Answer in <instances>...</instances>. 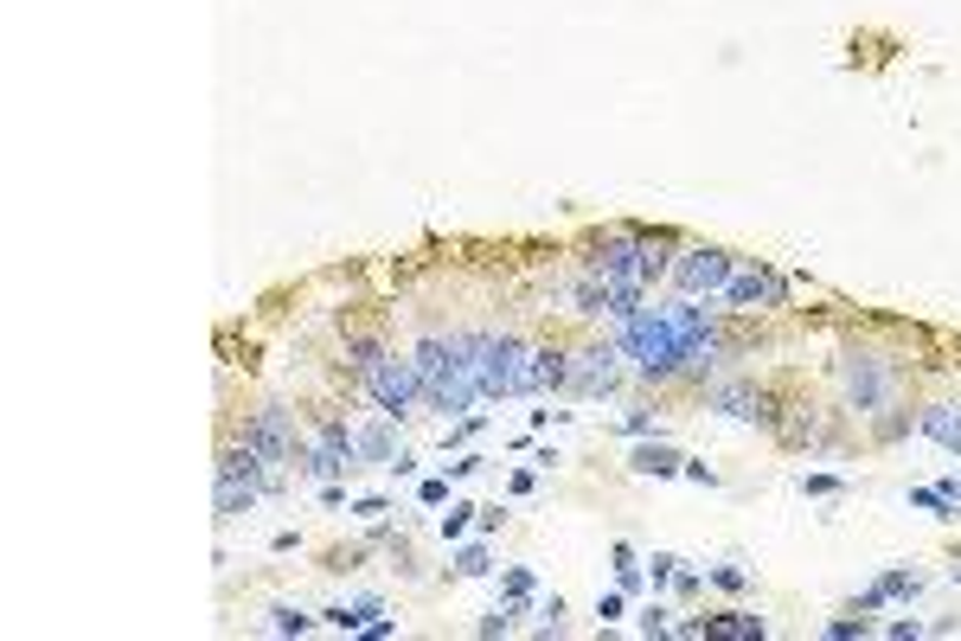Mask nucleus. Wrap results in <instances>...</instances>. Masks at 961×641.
<instances>
[{
	"label": "nucleus",
	"instance_id": "nucleus-25",
	"mask_svg": "<svg viewBox=\"0 0 961 641\" xmlns=\"http://www.w3.org/2000/svg\"><path fill=\"white\" fill-rule=\"evenodd\" d=\"M270 629H276V636H308V629H315V616H302L295 603H270Z\"/></svg>",
	"mask_w": 961,
	"mask_h": 641
},
{
	"label": "nucleus",
	"instance_id": "nucleus-36",
	"mask_svg": "<svg viewBox=\"0 0 961 641\" xmlns=\"http://www.w3.org/2000/svg\"><path fill=\"white\" fill-rule=\"evenodd\" d=\"M622 430H628V436H654V418H648V411H628Z\"/></svg>",
	"mask_w": 961,
	"mask_h": 641
},
{
	"label": "nucleus",
	"instance_id": "nucleus-3",
	"mask_svg": "<svg viewBox=\"0 0 961 641\" xmlns=\"http://www.w3.org/2000/svg\"><path fill=\"white\" fill-rule=\"evenodd\" d=\"M469 359H475L480 398H526V359H533V347L520 334H469Z\"/></svg>",
	"mask_w": 961,
	"mask_h": 641
},
{
	"label": "nucleus",
	"instance_id": "nucleus-13",
	"mask_svg": "<svg viewBox=\"0 0 961 641\" xmlns=\"http://www.w3.org/2000/svg\"><path fill=\"white\" fill-rule=\"evenodd\" d=\"M910 597H923V577L917 571H885L879 584L859 590V610H885V603H910Z\"/></svg>",
	"mask_w": 961,
	"mask_h": 641
},
{
	"label": "nucleus",
	"instance_id": "nucleus-21",
	"mask_svg": "<svg viewBox=\"0 0 961 641\" xmlns=\"http://www.w3.org/2000/svg\"><path fill=\"white\" fill-rule=\"evenodd\" d=\"M359 456H366V462H385V469H392V456H398L392 418H385V424H372V430H359Z\"/></svg>",
	"mask_w": 961,
	"mask_h": 641
},
{
	"label": "nucleus",
	"instance_id": "nucleus-39",
	"mask_svg": "<svg viewBox=\"0 0 961 641\" xmlns=\"http://www.w3.org/2000/svg\"><path fill=\"white\" fill-rule=\"evenodd\" d=\"M680 475H687V482H705V488H718V475H712V469H705V462H687V469H680Z\"/></svg>",
	"mask_w": 961,
	"mask_h": 641
},
{
	"label": "nucleus",
	"instance_id": "nucleus-30",
	"mask_svg": "<svg viewBox=\"0 0 961 641\" xmlns=\"http://www.w3.org/2000/svg\"><path fill=\"white\" fill-rule=\"evenodd\" d=\"M866 636H872V623H866V616H859V623H853V616L827 623V641H866Z\"/></svg>",
	"mask_w": 961,
	"mask_h": 641
},
{
	"label": "nucleus",
	"instance_id": "nucleus-32",
	"mask_svg": "<svg viewBox=\"0 0 961 641\" xmlns=\"http://www.w3.org/2000/svg\"><path fill=\"white\" fill-rule=\"evenodd\" d=\"M667 616H674V610H661V603H648V610H641V636H667Z\"/></svg>",
	"mask_w": 961,
	"mask_h": 641
},
{
	"label": "nucleus",
	"instance_id": "nucleus-37",
	"mask_svg": "<svg viewBox=\"0 0 961 641\" xmlns=\"http://www.w3.org/2000/svg\"><path fill=\"white\" fill-rule=\"evenodd\" d=\"M885 636H892V641H917V636H923V623H910V616H904V623H892Z\"/></svg>",
	"mask_w": 961,
	"mask_h": 641
},
{
	"label": "nucleus",
	"instance_id": "nucleus-14",
	"mask_svg": "<svg viewBox=\"0 0 961 641\" xmlns=\"http://www.w3.org/2000/svg\"><path fill=\"white\" fill-rule=\"evenodd\" d=\"M564 385H571V354L533 347V359H526V392H564Z\"/></svg>",
	"mask_w": 961,
	"mask_h": 641
},
{
	"label": "nucleus",
	"instance_id": "nucleus-6",
	"mask_svg": "<svg viewBox=\"0 0 961 641\" xmlns=\"http://www.w3.org/2000/svg\"><path fill=\"white\" fill-rule=\"evenodd\" d=\"M731 277H738V264L725 251H680L674 257V289L680 295H725Z\"/></svg>",
	"mask_w": 961,
	"mask_h": 641
},
{
	"label": "nucleus",
	"instance_id": "nucleus-24",
	"mask_svg": "<svg viewBox=\"0 0 961 641\" xmlns=\"http://www.w3.org/2000/svg\"><path fill=\"white\" fill-rule=\"evenodd\" d=\"M513 616H526V603H513V597H507V603H500V610H487V616H480L475 623V636H507V629H513Z\"/></svg>",
	"mask_w": 961,
	"mask_h": 641
},
{
	"label": "nucleus",
	"instance_id": "nucleus-38",
	"mask_svg": "<svg viewBox=\"0 0 961 641\" xmlns=\"http://www.w3.org/2000/svg\"><path fill=\"white\" fill-rule=\"evenodd\" d=\"M475 469H480V456H462V462H449V482H469Z\"/></svg>",
	"mask_w": 961,
	"mask_h": 641
},
{
	"label": "nucleus",
	"instance_id": "nucleus-19",
	"mask_svg": "<svg viewBox=\"0 0 961 641\" xmlns=\"http://www.w3.org/2000/svg\"><path fill=\"white\" fill-rule=\"evenodd\" d=\"M571 308H577V315H610V283L590 270L584 283H571Z\"/></svg>",
	"mask_w": 961,
	"mask_h": 641
},
{
	"label": "nucleus",
	"instance_id": "nucleus-17",
	"mask_svg": "<svg viewBox=\"0 0 961 641\" xmlns=\"http://www.w3.org/2000/svg\"><path fill=\"white\" fill-rule=\"evenodd\" d=\"M917 430H923L930 443H943L949 456H961V405H930V411H917Z\"/></svg>",
	"mask_w": 961,
	"mask_h": 641
},
{
	"label": "nucleus",
	"instance_id": "nucleus-23",
	"mask_svg": "<svg viewBox=\"0 0 961 641\" xmlns=\"http://www.w3.org/2000/svg\"><path fill=\"white\" fill-rule=\"evenodd\" d=\"M469 526H480V507H475V500H456V507H449V513H443V539H449V546H456V539H462V533H469Z\"/></svg>",
	"mask_w": 961,
	"mask_h": 641
},
{
	"label": "nucleus",
	"instance_id": "nucleus-22",
	"mask_svg": "<svg viewBox=\"0 0 961 641\" xmlns=\"http://www.w3.org/2000/svg\"><path fill=\"white\" fill-rule=\"evenodd\" d=\"M910 507H923V513H936V520H956L961 500L949 488H910Z\"/></svg>",
	"mask_w": 961,
	"mask_h": 641
},
{
	"label": "nucleus",
	"instance_id": "nucleus-20",
	"mask_svg": "<svg viewBox=\"0 0 961 641\" xmlns=\"http://www.w3.org/2000/svg\"><path fill=\"white\" fill-rule=\"evenodd\" d=\"M379 359H385V347H379L372 334H353V341H346V372H353L359 385L372 379V366H379Z\"/></svg>",
	"mask_w": 961,
	"mask_h": 641
},
{
	"label": "nucleus",
	"instance_id": "nucleus-8",
	"mask_svg": "<svg viewBox=\"0 0 961 641\" xmlns=\"http://www.w3.org/2000/svg\"><path fill=\"white\" fill-rule=\"evenodd\" d=\"M616 359L622 347L610 341V347H590V354H571V398H603V392H616Z\"/></svg>",
	"mask_w": 961,
	"mask_h": 641
},
{
	"label": "nucleus",
	"instance_id": "nucleus-5",
	"mask_svg": "<svg viewBox=\"0 0 961 641\" xmlns=\"http://www.w3.org/2000/svg\"><path fill=\"white\" fill-rule=\"evenodd\" d=\"M353 462H359V436H353L341 418H328V424H321V436H315V443L295 456V469H302L308 482H341Z\"/></svg>",
	"mask_w": 961,
	"mask_h": 641
},
{
	"label": "nucleus",
	"instance_id": "nucleus-4",
	"mask_svg": "<svg viewBox=\"0 0 961 641\" xmlns=\"http://www.w3.org/2000/svg\"><path fill=\"white\" fill-rule=\"evenodd\" d=\"M366 398L379 405V418H411V405L423 398V379H417V359L385 354L366 379Z\"/></svg>",
	"mask_w": 961,
	"mask_h": 641
},
{
	"label": "nucleus",
	"instance_id": "nucleus-27",
	"mask_svg": "<svg viewBox=\"0 0 961 641\" xmlns=\"http://www.w3.org/2000/svg\"><path fill=\"white\" fill-rule=\"evenodd\" d=\"M500 590H507L513 603H533V590H539V584H533V571H526V565H507V577H500Z\"/></svg>",
	"mask_w": 961,
	"mask_h": 641
},
{
	"label": "nucleus",
	"instance_id": "nucleus-7",
	"mask_svg": "<svg viewBox=\"0 0 961 641\" xmlns=\"http://www.w3.org/2000/svg\"><path fill=\"white\" fill-rule=\"evenodd\" d=\"M846 405L859 411V418H872V411H885V398H892V372H885V359L872 354H846Z\"/></svg>",
	"mask_w": 961,
	"mask_h": 641
},
{
	"label": "nucleus",
	"instance_id": "nucleus-1",
	"mask_svg": "<svg viewBox=\"0 0 961 641\" xmlns=\"http://www.w3.org/2000/svg\"><path fill=\"white\" fill-rule=\"evenodd\" d=\"M616 347H622V359H635V372L648 385H667V379L718 366V321L692 295H680L674 308H635L622 321Z\"/></svg>",
	"mask_w": 961,
	"mask_h": 641
},
{
	"label": "nucleus",
	"instance_id": "nucleus-11",
	"mask_svg": "<svg viewBox=\"0 0 961 641\" xmlns=\"http://www.w3.org/2000/svg\"><path fill=\"white\" fill-rule=\"evenodd\" d=\"M680 636H725V641H763L769 636V623L763 616H751V610H725V616H699V623H687Z\"/></svg>",
	"mask_w": 961,
	"mask_h": 641
},
{
	"label": "nucleus",
	"instance_id": "nucleus-9",
	"mask_svg": "<svg viewBox=\"0 0 961 641\" xmlns=\"http://www.w3.org/2000/svg\"><path fill=\"white\" fill-rule=\"evenodd\" d=\"M244 443H251V449H264L276 469H282V462H295V430H289V405H264V411H257V418L244 424Z\"/></svg>",
	"mask_w": 961,
	"mask_h": 641
},
{
	"label": "nucleus",
	"instance_id": "nucleus-33",
	"mask_svg": "<svg viewBox=\"0 0 961 641\" xmlns=\"http://www.w3.org/2000/svg\"><path fill=\"white\" fill-rule=\"evenodd\" d=\"M353 513H359V520H379V513H392V500L385 495H359L353 500Z\"/></svg>",
	"mask_w": 961,
	"mask_h": 641
},
{
	"label": "nucleus",
	"instance_id": "nucleus-10",
	"mask_svg": "<svg viewBox=\"0 0 961 641\" xmlns=\"http://www.w3.org/2000/svg\"><path fill=\"white\" fill-rule=\"evenodd\" d=\"M712 411H725V418H744V424H776V398L763 392V385H712V398H705Z\"/></svg>",
	"mask_w": 961,
	"mask_h": 641
},
{
	"label": "nucleus",
	"instance_id": "nucleus-29",
	"mask_svg": "<svg viewBox=\"0 0 961 641\" xmlns=\"http://www.w3.org/2000/svg\"><path fill=\"white\" fill-rule=\"evenodd\" d=\"M597 616H603V623H622V616H628V590H603V597H597Z\"/></svg>",
	"mask_w": 961,
	"mask_h": 641
},
{
	"label": "nucleus",
	"instance_id": "nucleus-18",
	"mask_svg": "<svg viewBox=\"0 0 961 641\" xmlns=\"http://www.w3.org/2000/svg\"><path fill=\"white\" fill-rule=\"evenodd\" d=\"M321 623H328V629H341V636H359L366 623H379V603H372V597H359V603H328V610H321Z\"/></svg>",
	"mask_w": 961,
	"mask_h": 641
},
{
	"label": "nucleus",
	"instance_id": "nucleus-12",
	"mask_svg": "<svg viewBox=\"0 0 961 641\" xmlns=\"http://www.w3.org/2000/svg\"><path fill=\"white\" fill-rule=\"evenodd\" d=\"M789 295V283L776 277V270H738L731 283H725V302L731 308H756V302H782Z\"/></svg>",
	"mask_w": 961,
	"mask_h": 641
},
{
	"label": "nucleus",
	"instance_id": "nucleus-28",
	"mask_svg": "<svg viewBox=\"0 0 961 641\" xmlns=\"http://www.w3.org/2000/svg\"><path fill=\"white\" fill-rule=\"evenodd\" d=\"M705 577H712L718 590H731V597H738V590H751V571H744V565H712Z\"/></svg>",
	"mask_w": 961,
	"mask_h": 641
},
{
	"label": "nucleus",
	"instance_id": "nucleus-34",
	"mask_svg": "<svg viewBox=\"0 0 961 641\" xmlns=\"http://www.w3.org/2000/svg\"><path fill=\"white\" fill-rule=\"evenodd\" d=\"M417 500H423V507H443V500H449V482H443V475H430V482L417 488Z\"/></svg>",
	"mask_w": 961,
	"mask_h": 641
},
{
	"label": "nucleus",
	"instance_id": "nucleus-31",
	"mask_svg": "<svg viewBox=\"0 0 961 641\" xmlns=\"http://www.w3.org/2000/svg\"><path fill=\"white\" fill-rule=\"evenodd\" d=\"M648 577H654V590L674 584V577H680V559H674V552H654V559H648Z\"/></svg>",
	"mask_w": 961,
	"mask_h": 641
},
{
	"label": "nucleus",
	"instance_id": "nucleus-40",
	"mask_svg": "<svg viewBox=\"0 0 961 641\" xmlns=\"http://www.w3.org/2000/svg\"><path fill=\"white\" fill-rule=\"evenodd\" d=\"M321 507H346V488H341V482H321Z\"/></svg>",
	"mask_w": 961,
	"mask_h": 641
},
{
	"label": "nucleus",
	"instance_id": "nucleus-26",
	"mask_svg": "<svg viewBox=\"0 0 961 641\" xmlns=\"http://www.w3.org/2000/svg\"><path fill=\"white\" fill-rule=\"evenodd\" d=\"M487 571H494V552H487V546H462V552H456V577H487Z\"/></svg>",
	"mask_w": 961,
	"mask_h": 641
},
{
	"label": "nucleus",
	"instance_id": "nucleus-2",
	"mask_svg": "<svg viewBox=\"0 0 961 641\" xmlns=\"http://www.w3.org/2000/svg\"><path fill=\"white\" fill-rule=\"evenodd\" d=\"M417 379H423V405L443 418H469L480 398L475 359H469V334H423L411 347Z\"/></svg>",
	"mask_w": 961,
	"mask_h": 641
},
{
	"label": "nucleus",
	"instance_id": "nucleus-41",
	"mask_svg": "<svg viewBox=\"0 0 961 641\" xmlns=\"http://www.w3.org/2000/svg\"><path fill=\"white\" fill-rule=\"evenodd\" d=\"M956 584H961V559H956Z\"/></svg>",
	"mask_w": 961,
	"mask_h": 641
},
{
	"label": "nucleus",
	"instance_id": "nucleus-35",
	"mask_svg": "<svg viewBox=\"0 0 961 641\" xmlns=\"http://www.w3.org/2000/svg\"><path fill=\"white\" fill-rule=\"evenodd\" d=\"M802 495H840V475H802Z\"/></svg>",
	"mask_w": 961,
	"mask_h": 641
},
{
	"label": "nucleus",
	"instance_id": "nucleus-15",
	"mask_svg": "<svg viewBox=\"0 0 961 641\" xmlns=\"http://www.w3.org/2000/svg\"><path fill=\"white\" fill-rule=\"evenodd\" d=\"M628 469H635V475H654V482H674V475L687 469V456H680L674 443H661V436H654V443L641 436V449H635V462H628Z\"/></svg>",
	"mask_w": 961,
	"mask_h": 641
},
{
	"label": "nucleus",
	"instance_id": "nucleus-16",
	"mask_svg": "<svg viewBox=\"0 0 961 641\" xmlns=\"http://www.w3.org/2000/svg\"><path fill=\"white\" fill-rule=\"evenodd\" d=\"M257 500H264V488H257V482H244V475H225V469H218V488H212L218 520H238V513H251Z\"/></svg>",
	"mask_w": 961,
	"mask_h": 641
}]
</instances>
